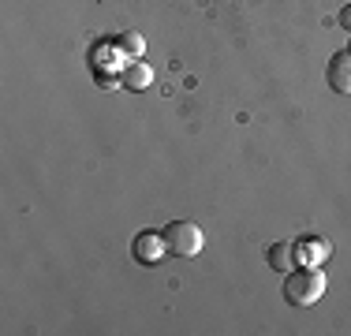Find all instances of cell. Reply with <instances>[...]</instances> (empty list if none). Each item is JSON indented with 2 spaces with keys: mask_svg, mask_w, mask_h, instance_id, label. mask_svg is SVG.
<instances>
[{
  "mask_svg": "<svg viewBox=\"0 0 351 336\" xmlns=\"http://www.w3.org/2000/svg\"><path fill=\"white\" fill-rule=\"evenodd\" d=\"M340 27H344V30L351 34V4L344 8V12H340Z\"/></svg>",
  "mask_w": 351,
  "mask_h": 336,
  "instance_id": "10",
  "label": "cell"
},
{
  "mask_svg": "<svg viewBox=\"0 0 351 336\" xmlns=\"http://www.w3.org/2000/svg\"><path fill=\"white\" fill-rule=\"evenodd\" d=\"M161 235H165V247H169L176 258H195L198 250L206 247V235L195 221H172Z\"/></svg>",
  "mask_w": 351,
  "mask_h": 336,
  "instance_id": "2",
  "label": "cell"
},
{
  "mask_svg": "<svg viewBox=\"0 0 351 336\" xmlns=\"http://www.w3.org/2000/svg\"><path fill=\"white\" fill-rule=\"evenodd\" d=\"M325 79H329V90H337V94H351V49H340V53L329 56Z\"/></svg>",
  "mask_w": 351,
  "mask_h": 336,
  "instance_id": "3",
  "label": "cell"
},
{
  "mask_svg": "<svg viewBox=\"0 0 351 336\" xmlns=\"http://www.w3.org/2000/svg\"><path fill=\"white\" fill-rule=\"evenodd\" d=\"M116 49H120L128 60H142V53H146V38H142V34H135V30H128V34H120Z\"/></svg>",
  "mask_w": 351,
  "mask_h": 336,
  "instance_id": "8",
  "label": "cell"
},
{
  "mask_svg": "<svg viewBox=\"0 0 351 336\" xmlns=\"http://www.w3.org/2000/svg\"><path fill=\"white\" fill-rule=\"evenodd\" d=\"M348 49H351V41H348Z\"/></svg>",
  "mask_w": 351,
  "mask_h": 336,
  "instance_id": "11",
  "label": "cell"
},
{
  "mask_svg": "<svg viewBox=\"0 0 351 336\" xmlns=\"http://www.w3.org/2000/svg\"><path fill=\"white\" fill-rule=\"evenodd\" d=\"M299 258H303V265H322L329 258V243L317 239V235H306V239H299Z\"/></svg>",
  "mask_w": 351,
  "mask_h": 336,
  "instance_id": "7",
  "label": "cell"
},
{
  "mask_svg": "<svg viewBox=\"0 0 351 336\" xmlns=\"http://www.w3.org/2000/svg\"><path fill=\"white\" fill-rule=\"evenodd\" d=\"M265 262H269V269H277V273H291L295 265H303V258H299V243H291V239L273 243V247L265 250Z\"/></svg>",
  "mask_w": 351,
  "mask_h": 336,
  "instance_id": "5",
  "label": "cell"
},
{
  "mask_svg": "<svg viewBox=\"0 0 351 336\" xmlns=\"http://www.w3.org/2000/svg\"><path fill=\"white\" fill-rule=\"evenodd\" d=\"M123 86L128 90H146L149 82H154V67H149L146 60H128V67H123Z\"/></svg>",
  "mask_w": 351,
  "mask_h": 336,
  "instance_id": "6",
  "label": "cell"
},
{
  "mask_svg": "<svg viewBox=\"0 0 351 336\" xmlns=\"http://www.w3.org/2000/svg\"><path fill=\"white\" fill-rule=\"evenodd\" d=\"M329 280H325V269L317 265H295L291 273H284V299L291 307H314L325 296Z\"/></svg>",
  "mask_w": 351,
  "mask_h": 336,
  "instance_id": "1",
  "label": "cell"
},
{
  "mask_svg": "<svg viewBox=\"0 0 351 336\" xmlns=\"http://www.w3.org/2000/svg\"><path fill=\"white\" fill-rule=\"evenodd\" d=\"M165 250H169V247H165V235H161V232H138L135 243H131V254H135V262H146V265L161 262Z\"/></svg>",
  "mask_w": 351,
  "mask_h": 336,
  "instance_id": "4",
  "label": "cell"
},
{
  "mask_svg": "<svg viewBox=\"0 0 351 336\" xmlns=\"http://www.w3.org/2000/svg\"><path fill=\"white\" fill-rule=\"evenodd\" d=\"M97 82H101V86H108V90H116V75H105V71H97Z\"/></svg>",
  "mask_w": 351,
  "mask_h": 336,
  "instance_id": "9",
  "label": "cell"
}]
</instances>
